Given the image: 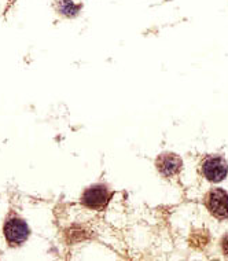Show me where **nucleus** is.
<instances>
[{"label": "nucleus", "instance_id": "2", "mask_svg": "<svg viewBox=\"0 0 228 261\" xmlns=\"http://www.w3.org/2000/svg\"><path fill=\"white\" fill-rule=\"evenodd\" d=\"M3 232H5L6 241L11 246H19L29 238V227L19 217H10L9 220L6 221Z\"/></svg>", "mask_w": 228, "mask_h": 261}, {"label": "nucleus", "instance_id": "5", "mask_svg": "<svg viewBox=\"0 0 228 261\" xmlns=\"http://www.w3.org/2000/svg\"><path fill=\"white\" fill-rule=\"evenodd\" d=\"M157 169L165 177H173L182 169V160L176 154L165 153L157 158Z\"/></svg>", "mask_w": 228, "mask_h": 261}, {"label": "nucleus", "instance_id": "3", "mask_svg": "<svg viewBox=\"0 0 228 261\" xmlns=\"http://www.w3.org/2000/svg\"><path fill=\"white\" fill-rule=\"evenodd\" d=\"M205 203L208 211L220 220L228 217V194L221 189L210 190L206 194Z\"/></svg>", "mask_w": 228, "mask_h": 261}, {"label": "nucleus", "instance_id": "7", "mask_svg": "<svg viewBox=\"0 0 228 261\" xmlns=\"http://www.w3.org/2000/svg\"><path fill=\"white\" fill-rule=\"evenodd\" d=\"M221 249H223L224 254L228 256V234L224 235L223 239H221Z\"/></svg>", "mask_w": 228, "mask_h": 261}, {"label": "nucleus", "instance_id": "4", "mask_svg": "<svg viewBox=\"0 0 228 261\" xmlns=\"http://www.w3.org/2000/svg\"><path fill=\"white\" fill-rule=\"evenodd\" d=\"M109 198H110V194H109L106 186L94 185L85 190L81 197V202L90 209L100 211L108 205Z\"/></svg>", "mask_w": 228, "mask_h": 261}, {"label": "nucleus", "instance_id": "6", "mask_svg": "<svg viewBox=\"0 0 228 261\" xmlns=\"http://www.w3.org/2000/svg\"><path fill=\"white\" fill-rule=\"evenodd\" d=\"M55 7L58 10V13H61L65 17H76L77 14L80 13V10L83 9L81 3H77L76 0H57L55 2Z\"/></svg>", "mask_w": 228, "mask_h": 261}, {"label": "nucleus", "instance_id": "1", "mask_svg": "<svg viewBox=\"0 0 228 261\" xmlns=\"http://www.w3.org/2000/svg\"><path fill=\"white\" fill-rule=\"evenodd\" d=\"M202 175L205 176L206 180L219 183L224 180L228 173V164L220 155H208L201 164Z\"/></svg>", "mask_w": 228, "mask_h": 261}]
</instances>
